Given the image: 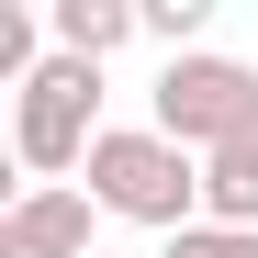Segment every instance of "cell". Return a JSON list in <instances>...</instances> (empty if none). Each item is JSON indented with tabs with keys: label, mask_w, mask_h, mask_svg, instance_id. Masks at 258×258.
<instances>
[{
	"label": "cell",
	"mask_w": 258,
	"mask_h": 258,
	"mask_svg": "<svg viewBox=\"0 0 258 258\" xmlns=\"http://www.w3.org/2000/svg\"><path fill=\"white\" fill-rule=\"evenodd\" d=\"M157 258H258V225H191V236H168Z\"/></svg>",
	"instance_id": "obj_8"
},
{
	"label": "cell",
	"mask_w": 258,
	"mask_h": 258,
	"mask_svg": "<svg viewBox=\"0 0 258 258\" xmlns=\"http://www.w3.org/2000/svg\"><path fill=\"white\" fill-rule=\"evenodd\" d=\"M146 123H157L168 146H191V157L236 146V135H258V68L225 56V45L168 56V68H157V90H146Z\"/></svg>",
	"instance_id": "obj_3"
},
{
	"label": "cell",
	"mask_w": 258,
	"mask_h": 258,
	"mask_svg": "<svg viewBox=\"0 0 258 258\" xmlns=\"http://www.w3.org/2000/svg\"><path fill=\"white\" fill-rule=\"evenodd\" d=\"M79 191H90L101 213H123V225H157V236H191L202 225V157L168 146L157 123H112V135L90 146V168H79Z\"/></svg>",
	"instance_id": "obj_1"
},
{
	"label": "cell",
	"mask_w": 258,
	"mask_h": 258,
	"mask_svg": "<svg viewBox=\"0 0 258 258\" xmlns=\"http://www.w3.org/2000/svg\"><path fill=\"white\" fill-rule=\"evenodd\" d=\"M45 34H56V56H123V45H135V34H146V12H135V0H56V12H45Z\"/></svg>",
	"instance_id": "obj_5"
},
{
	"label": "cell",
	"mask_w": 258,
	"mask_h": 258,
	"mask_svg": "<svg viewBox=\"0 0 258 258\" xmlns=\"http://www.w3.org/2000/svg\"><path fill=\"white\" fill-rule=\"evenodd\" d=\"M135 12H146V45H168V56H202L213 0H135Z\"/></svg>",
	"instance_id": "obj_7"
},
{
	"label": "cell",
	"mask_w": 258,
	"mask_h": 258,
	"mask_svg": "<svg viewBox=\"0 0 258 258\" xmlns=\"http://www.w3.org/2000/svg\"><path fill=\"white\" fill-rule=\"evenodd\" d=\"M202 225H258V135L202 157Z\"/></svg>",
	"instance_id": "obj_6"
},
{
	"label": "cell",
	"mask_w": 258,
	"mask_h": 258,
	"mask_svg": "<svg viewBox=\"0 0 258 258\" xmlns=\"http://www.w3.org/2000/svg\"><path fill=\"white\" fill-rule=\"evenodd\" d=\"M101 135H112V123H101V68H90V56H45V68L12 90V157L34 168V180L90 168Z\"/></svg>",
	"instance_id": "obj_2"
},
{
	"label": "cell",
	"mask_w": 258,
	"mask_h": 258,
	"mask_svg": "<svg viewBox=\"0 0 258 258\" xmlns=\"http://www.w3.org/2000/svg\"><path fill=\"white\" fill-rule=\"evenodd\" d=\"M101 258H123V247H101Z\"/></svg>",
	"instance_id": "obj_9"
},
{
	"label": "cell",
	"mask_w": 258,
	"mask_h": 258,
	"mask_svg": "<svg viewBox=\"0 0 258 258\" xmlns=\"http://www.w3.org/2000/svg\"><path fill=\"white\" fill-rule=\"evenodd\" d=\"M90 191L79 180H23L12 191V213H0V258H101L90 247Z\"/></svg>",
	"instance_id": "obj_4"
}]
</instances>
